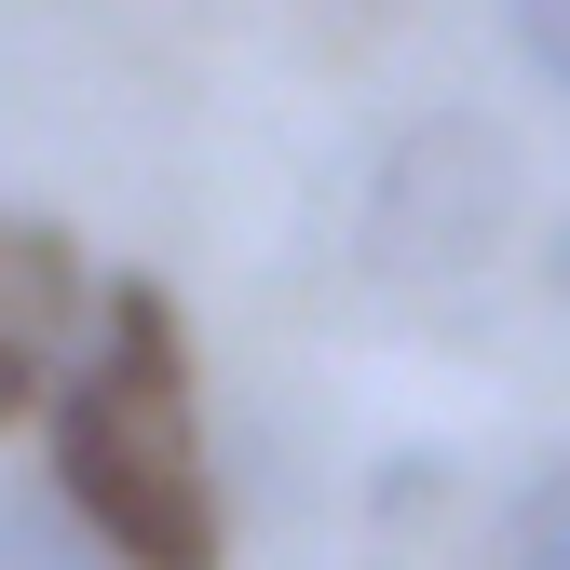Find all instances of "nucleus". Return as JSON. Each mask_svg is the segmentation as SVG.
<instances>
[{"label": "nucleus", "instance_id": "obj_4", "mask_svg": "<svg viewBox=\"0 0 570 570\" xmlns=\"http://www.w3.org/2000/svg\"><path fill=\"white\" fill-rule=\"evenodd\" d=\"M0 570H96V543L68 530L55 489H0Z\"/></svg>", "mask_w": 570, "mask_h": 570}, {"label": "nucleus", "instance_id": "obj_5", "mask_svg": "<svg viewBox=\"0 0 570 570\" xmlns=\"http://www.w3.org/2000/svg\"><path fill=\"white\" fill-rule=\"evenodd\" d=\"M503 570H570V462H543L503 517Z\"/></svg>", "mask_w": 570, "mask_h": 570}, {"label": "nucleus", "instance_id": "obj_2", "mask_svg": "<svg viewBox=\"0 0 570 570\" xmlns=\"http://www.w3.org/2000/svg\"><path fill=\"white\" fill-rule=\"evenodd\" d=\"M517 136L489 109H421L394 150H381V190H367V258L394 285H462L503 258L517 232Z\"/></svg>", "mask_w": 570, "mask_h": 570}, {"label": "nucleus", "instance_id": "obj_1", "mask_svg": "<svg viewBox=\"0 0 570 570\" xmlns=\"http://www.w3.org/2000/svg\"><path fill=\"white\" fill-rule=\"evenodd\" d=\"M55 503L122 570H218V489L190 435V340L150 272L96 285V340L55 381Z\"/></svg>", "mask_w": 570, "mask_h": 570}, {"label": "nucleus", "instance_id": "obj_6", "mask_svg": "<svg viewBox=\"0 0 570 570\" xmlns=\"http://www.w3.org/2000/svg\"><path fill=\"white\" fill-rule=\"evenodd\" d=\"M503 41L543 96H570V0H503Z\"/></svg>", "mask_w": 570, "mask_h": 570}, {"label": "nucleus", "instance_id": "obj_3", "mask_svg": "<svg viewBox=\"0 0 570 570\" xmlns=\"http://www.w3.org/2000/svg\"><path fill=\"white\" fill-rule=\"evenodd\" d=\"M82 258H68V232L55 218H0V421H14L41 381H55V353H68V326H82Z\"/></svg>", "mask_w": 570, "mask_h": 570}, {"label": "nucleus", "instance_id": "obj_7", "mask_svg": "<svg viewBox=\"0 0 570 570\" xmlns=\"http://www.w3.org/2000/svg\"><path fill=\"white\" fill-rule=\"evenodd\" d=\"M435 475H449V462H421V449H407V462L367 475V503H381V517H421V489H435Z\"/></svg>", "mask_w": 570, "mask_h": 570}, {"label": "nucleus", "instance_id": "obj_8", "mask_svg": "<svg viewBox=\"0 0 570 570\" xmlns=\"http://www.w3.org/2000/svg\"><path fill=\"white\" fill-rule=\"evenodd\" d=\"M543 285H557V299H570V218H557V245H543Z\"/></svg>", "mask_w": 570, "mask_h": 570}]
</instances>
